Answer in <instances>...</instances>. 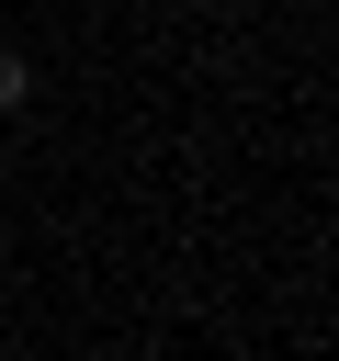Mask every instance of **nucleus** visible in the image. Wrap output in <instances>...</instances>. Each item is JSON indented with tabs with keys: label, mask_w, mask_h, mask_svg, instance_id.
Returning a JSON list of instances; mask_svg holds the SVG:
<instances>
[{
	"label": "nucleus",
	"mask_w": 339,
	"mask_h": 361,
	"mask_svg": "<svg viewBox=\"0 0 339 361\" xmlns=\"http://www.w3.org/2000/svg\"><path fill=\"white\" fill-rule=\"evenodd\" d=\"M23 90H34V68H23L11 45H0V113H23Z\"/></svg>",
	"instance_id": "f257e3e1"
}]
</instances>
